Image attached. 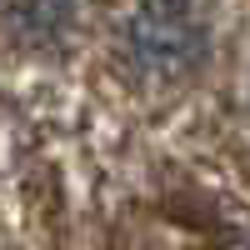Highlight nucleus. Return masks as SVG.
<instances>
[{"label": "nucleus", "mask_w": 250, "mask_h": 250, "mask_svg": "<svg viewBox=\"0 0 250 250\" xmlns=\"http://www.w3.org/2000/svg\"><path fill=\"white\" fill-rule=\"evenodd\" d=\"M210 45L200 10L190 0H145L125 25V65L145 85H175L185 80Z\"/></svg>", "instance_id": "nucleus-1"}, {"label": "nucleus", "mask_w": 250, "mask_h": 250, "mask_svg": "<svg viewBox=\"0 0 250 250\" xmlns=\"http://www.w3.org/2000/svg\"><path fill=\"white\" fill-rule=\"evenodd\" d=\"M5 20L15 40H25V45H45L65 30L70 20V0H5Z\"/></svg>", "instance_id": "nucleus-2"}]
</instances>
